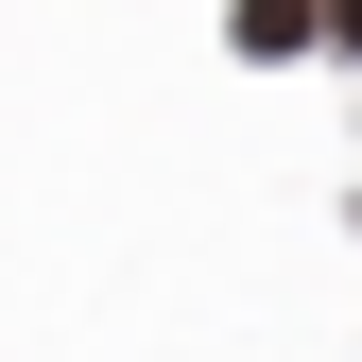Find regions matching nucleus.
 <instances>
[{"instance_id": "f257e3e1", "label": "nucleus", "mask_w": 362, "mask_h": 362, "mask_svg": "<svg viewBox=\"0 0 362 362\" xmlns=\"http://www.w3.org/2000/svg\"><path fill=\"white\" fill-rule=\"evenodd\" d=\"M328 35V0H242V52H310Z\"/></svg>"}, {"instance_id": "f03ea898", "label": "nucleus", "mask_w": 362, "mask_h": 362, "mask_svg": "<svg viewBox=\"0 0 362 362\" xmlns=\"http://www.w3.org/2000/svg\"><path fill=\"white\" fill-rule=\"evenodd\" d=\"M328 35H345V52H362V0H328Z\"/></svg>"}]
</instances>
